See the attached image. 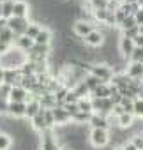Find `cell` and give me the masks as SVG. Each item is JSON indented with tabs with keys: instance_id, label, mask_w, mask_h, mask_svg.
Returning a JSON list of instances; mask_svg holds the SVG:
<instances>
[{
	"instance_id": "cell-26",
	"label": "cell",
	"mask_w": 143,
	"mask_h": 150,
	"mask_svg": "<svg viewBox=\"0 0 143 150\" xmlns=\"http://www.w3.org/2000/svg\"><path fill=\"white\" fill-rule=\"evenodd\" d=\"M14 39H16V35H14V34H13L9 28L0 30V41H2V42H6V44L13 46V44H14Z\"/></svg>"
},
{
	"instance_id": "cell-43",
	"label": "cell",
	"mask_w": 143,
	"mask_h": 150,
	"mask_svg": "<svg viewBox=\"0 0 143 150\" xmlns=\"http://www.w3.org/2000/svg\"><path fill=\"white\" fill-rule=\"evenodd\" d=\"M9 48H13V46H9V44H6V42H2V41H0V55H4Z\"/></svg>"
},
{
	"instance_id": "cell-15",
	"label": "cell",
	"mask_w": 143,
	"mask_h": 150,
	"mask_svg": "<svg viewBox=\"0 0 143 150\" xmlns=\"http://www.w3.org/2000/svg\"><path fill=\"white\" fill-rule=\"evenodd\" d=\"M25 110H27V103H9L7 115L11 118H25Z\"/></svg>"
},
{
	"instance_id": "cell-23",
	"label": "cell",
	"mask_w": 143,
	"mask_h": 150,
	"mask_svg": "<svg viewBox=\"0 0 143 150\" xmlns=\"http://www.w3.org/2000/svg\"><path fill=\"white\" fill-rule=\"evenodd\" d=\"M83 83H85V87L88 88V92H90V96H92V92H94V90H96V88H97V87L101 85V81H99V80H97L96 76H92V74H90V72H88V74H87V76L83 78Z\"/></svg>"
},
{
	"instance_id": "cell-44",
	"label": "cell",
	"mask_w": 143,
	"mask_h": 150,
	"mask_svg": "<svg viewBox=\"0 0 143 150\" xmlns=\"http://www.w3.org/2000/svg\"><path fill=\"white\" fill-rule=\"evenodd\" d=\"M122 148H124V150H136V146H134L131 141H127L125 145H122Z\"/></svg>"
},
{
	"instance_id": "cell-11",
	"label": "cell",
	"mask_w": 143,
	"mask_h": 150,
	"mask_svg": "<svg viewBox=\"0 0 143 150\" xmlns=\"http://www.w3.org/2000/svg\"><path fill=\"white\" fill-rule=\"evenodd\" d=\"M88 125H90L92 129H106V131L111 127L110 118L104 117V115H99V113H92V117H90V120H88Z\"/></svg>"
},
{
	"instance_id": "cell-51",
	"label": "cell",
	"mask_w": 143,
	"mask_h": 150,
	"mask_svg": "<svg viewBox=\"0 0 143 150\" xmlns=\"http://www.w3.org/2000/svg\"><path fill=\"white\" fill-rule=\"evenodd\" d=\"M0 18H2V4H0Z\"/></svg>"
},
{
	"instance_id": "cell-48",
	"label": "cell",
	"mask_w": 143,
	"mask_h": 150,
	"mask_svg": "<svg viewBox=\"0 0 143 150\" xmlns=\"http://www.w3.org/2000/svg\"><path fill=\"white\" fill-rule=\"evenodd\" d=\"M138 99H143V87L139 88V94H138Z\"/></svg>"
},
{
	"instance_id": "cell-7",
	"label": "cell",
	"mask_w": 143,
	"mask_h": 150,
	"mask_svg": "<svg viewBox=\"0 0 143 150\" xmlns=\"http://www.w3.org/2000/svg\"><path fill=\"white\" fill-rule=\"evenodd\" d=\"M94 28H96V23L85 21V20H76L74 25H73V32H74V35L80 37V39H83L85 35H88Z\"/></svg>"
},
{
	"instance_id": "cell-8",
	"label": "cell",
	"mask_w": 143,
	"mask_h": 150,
	"mask_svg": "<svg viewBox=\"0 0 143 150\" xmlns=\"http://www.w3.org/2000/svg\"><path fill=\"white\" fill-rule=\"evenodd\" d=\"M87 46H90V48H101L103 44H104V34H103V30H99V28H94L88 35H85L83 39H81Z\"/></svg>"
},
{
	"instance_id": "cell-18",
	"label": "cell",
	"mask_w": 143,
	"mask_h": 150,
	"mask_svg": "<svg viewBox=\"0 0 143 150\" xmlns=\"http://www.w3.org/2000/svg\"><path fill=\"white\" fill-rule=\"evenodd\" d=\"M134 41L132 39H127V37H120V42H118V51L124 58H129L132 50H134Z\"/></svg>"
},
{
	"instance_id": "cell-46",
	"label": "cell",
	"mask_w": 143,
	"mask_h": 150,
	"mask_svg": "<svg viewBox=\"0 0 143 150\" xmlns=\"http://www.w3.org/2000/svg\"><path fill=\"white\" fill-rule=\"evenodd\" d=\"M138 0H120V4H136Z\"/></svg>"
},
{
	"instance_id": "cell-42",
	"label": "cell",
	"mask_w": 143,
	"mask_h": 150,
	"mask_svg": "<svg viewBox=\"0 0 143 150\" xmlns=\"http://www.w3.org/2000/svg\"><path fill=\"white\" fill-rule=\"evenodd\" d=\"M132 41H134V46H138V48H143V35H141V34H139L138 37H134Z\"/></svg>"
},
{
	"instance_id": "cell-16",
	"label": "cell",
	"mask_w": 143,
	"mask_h": 150,
	"mask_svg": "<svg viewBox=\"0 0 143 150\" xmlns=\"http://www.w3.org/2000/svg\"><path fill=\"white\" fill-rule=\"evenodd\" d=\"M30 127H32V131H35V132H44V131H48V127H46V124H44V110H41L35 117L30 118Z\"/></svg>"
},
{
	"instance_id": "cell-34",
	"label": "cell",
	"mask_w": 143,
	"mask_h": 150,
	"mask_svg": "<svg viewBox=\"0 0 143 150\" xmlns=\"http://www.w3.org/2000/svg\"><path fill=\"white\" fill-rule=\"evenodd\" d=\"M139 35V27H132V28H127V30H122V37H127V39H134Z\"/></svg>"
},
{
	"instance_id": "cell-33",
	"label": "cell",
	"mask_w": 143,
	"mask_h": 150,
	"mask_svg": "<svg viewBox=\"0 0 143 150\" xmlns=\"http://www.w3.org/2000/svg\"><path fill=\"white\" fill-rule=\"evenodd\" d=\"M134 118H143V99H134Z\"/></svg>"
},
{
	"instance_id": "cell-32",
	"label": "cell",
	"mask_w": 143,
	"mask_h": 150,
	"mask_svg": "<svg viewBox=\"0 0 143 150\" xmlns=\"http://www.w3.org/2000/svg\"><path fill=\"white\" fill-rule=\"evenodd\" d=\"M129 62H139V64H143V48H134L132 50V53H131V57H129Z\"/></svg>"
},
{
	"instance_id": "cell-49",
	"label": "cell",
	"mask_w": 143,
	"mask_h": 150,
	"mask_svg": "<svg viewBox=\"0 0 143 150\" xmlns=\"http://www.w3.org/2000/svg\"><path fill=\"white\" fill-rule=\"evenodd\" d=\"M139 34L143 35V25H139Z\"/></svg>"
},
{
	"instance_id": "cell-12",
	"label": "cell",
	"mask_w": 143,
	"mask_h": 150,
	"mask_svg": "<svg viewBox=\"0 0 143 150\" xmlns=\"http://www.w3.org/2000/svg\"><path fill=\"white\" fill-rule=\"evenodd\" d=\"M129 81H131V78L127 76L125 72H115V74H113V78H111V81H110V85L115 87L118 92H122V90L127 88Z\"/></svg>"
},
{
	"instance_id": "cell-25",
	"label": "cell",
	"mask_w": 143,
	"mask_h": 150,
	"mask_svg": "<svg viewBox=\"0 0 143 150\" xmlns=\"http://www.w3.org/2000/svg\"><path fill=\"white\" fill-rule=\"evenodd\" d=\"M41 28H42V27H41V23L30 21V23H28V27H27V32H25V35H27L28 39H32V41H34V39H35V35L41 32Z\"/></svg>"
},
{
	"instance_id": "cell-30",
	"label": "cell",
	"mask_w": 143,
	"mask_h": 150,
	"mask_svg": "<svg viewBox=\"0 0 143 150\" xmlns=\"http://www.w3.org/2000/svg\"><path fill=\"white\" fill-rule=\"evenodd\" d=\"M120 106H122L124 113H129V115H132V113H134V101H132V99L124 97V99H122V103H120Z\"/></svg>"
},
{
	"instance_id": "cell-28",
	"label": "cell",
	"mask_w": 143,
	"mask_h": 150,
	"mask_svg": "<svg viewBox=\"0 0 143 150\" xmlns=\"http://www.w3.org/2000/svg\"><path fill=\"white\" fill-rule=\"evenodd\" d=\"M13 7H14V0H7V2L2 4V18L4 20L13 18Z\"/></svg>"
},
{
	"instance_id": "cell-10",
	"label": "cell",
	"mask_w": 143,
	"mask_h": 150,
	"mask_svg": "<svg viewBox=\"0 0 143 150\" xmlns=\"http://www.w3.org/2000/svg\"><path fill=\"white\" fill-rule=\"evenodd\" d=\"M131 80H141L143 81V64L139 62H129L124 71Z\"/></svg>"
},
{
	"instance_id": "cell-1",
	"label": "cell",
	"mask_w": 143,
	"mask_h": 150,
	"mask_svg": "<svg viewBox=\"0 0 143 150\" xmlns=\"http://www.w3.org/2000/svg\"><path fill=\"white\" fill-rule=\"evenodd\" d=\"M25 62H27V53L16 48H9L4 55H0V67L2 69H20Z\"/></svg>"
},
{
	"instance_id": "cell-3",
	"label": "cell",
	"mask_w": 143,
	"mask_h": 150,
	"mask_svg": "<svg viewBox=\"0 0 143 150\" xmlns=\"http://www.w3.org/2000/svg\"><path fill=\"white\" fill-rule=\"evenodd\" d=\"M88 141L94 148H104L110 145L111 141V136H110V131L106 129H90V134H88Z\"/></svg>"
},
{
	"instance_id": "cell-29",
	"label": "cell",
	"mask_w": 143,
	"mask_h": 150,
	"mask_svg": "<svg viewBox=\"0 0 143 150\" xmlns=\"http://www.w3.org/2000/svg\"><path fill=\"white\" fill-rule=\"evenodd\" d=\"M13 146V136L7 132H0V150H9Z\"/></svg>"
},
{
	"instance_id": "cell-14",
	"label": "cell",
	"mask_w": 143,
	"mask_h": 150,
	"mask_svg": "<svg viewBox=\"0 0 143 150\" xmlns=\"http://www.w3.org/2000/svg\"><path fill=\"white\" fill-rule=\"evenodd\" d=\"M30 14V4L25 0H14V7H13V16L14 18H28Z\"/></svg>"
},
{
	"instance_id": "cell-36",
	"label": "cell",
	"mask_w": 143,
	"mask_h": 150,
	"mask_svg": "<svg viewBox=\"0 0 143 150\" xmlns=\"http://www.w3.org/2000/svg\"><path fill=\"white\" fill-rule=\"evenodd\" d=\"M80 99H78V96L73 92V90H67V94H65V97H64V103L62 104H76Z\"/></svg>"
},
{
	"instance_id": "cell-35",
	"label": "cell",
	"mask_w": 143,
	"mask_h": 150,
	"mask_svg": "<svg viewBox=\"0 0 143 150\" xmlns=\"http://www.w3.org/2000/svg\"><path fill=\"white\" fill-rule=\"evenodd\" d=\"M11 85H6L2 83L0 85V101H9V94H11Z\"/></svg>"
},
{
	"instance_id": "cell-24",
	"label": "cell",
	"mask_w": 143,
	"mask_h": 150,
	"mask_svg": "<svg viewBox=\"0 0 143 150\" xmlns=\"http://www.w3.org/2000/svg\"><path fill=\"white\" fill-rule=\"evenodd\" d=\"M71 90H73L76 96H78V99H83V97H90V92H88V88L85 87V83L83 81H78L73 88H71Z\"/></svg>"
},
{
	"instance_id": "cell-9",
	"label": "cell",
	"mask_w": 143,
	"mask_h": 150,
	"mask_svg": "<svg viewBox=\"0 0 143 150\" xmlns=\"http://www.w3.org/2000/svg\"><path fill=\"white\" fill-rule=\"evenodd\" d=\"M51 113H53V118H55V127H64V125L71 124V117H69V113L65 111V108L62 104H57L51 110Z\"/></svg>"
},
{
	"instance_id": "cell-50",
	"label": "cell",
	"mask_w": 143,
	"mask_h": 150,
	"mask_svg": "<svg viewBox=\"0 0 143 150\" xmlns=\"http://www.w3.org/2000/svg\"><path fill=\"white\" fill-rule=\"evenodd\" d=\"M113 150H124V148H122V146H115Z\"/></svg>"
},
{
	"instance_id": "cell-19",
	"label": "cell",
	"mask_w": 143,
	"mask_h": 150,
	"mask_svg": "<svg viewBox=\"0 0 143 150\" xmlns=\"http://www.w3.org/2000/svg\"><path fill=\"white\" fill-rule=\"evenodd\" d=\"M32 46H34V41L28 39L27 35H18V37L14 39V48L20 50V51H23V53H27Z\"/></svg>"
},
{
	"instance_id": "cell-45",
	"label": "cell",
	"mask_w": 143,
	"mask_h": 150,
	"mask_svg": "<svg viewBox=\"0 0 143 150\" xmlns=\"http://www.w3.org/2000/svg\"><path fill=\"white\" fill-rule=\"evenodd\" d=\"M4 28H7V20L0 18V30H4Z\"/></svg>"
},
{
	"instance_id": "cell-13",
	"label": "cell",
	"mask_w": 143,
	"mask_h": 150,
	"mask_svg": "<svg viewBox=\"0 0 143 150\" xmlns=\"http://www.w3.org/2000/svg\"><path fill=\"white\" fill-rule=\"evenodd\" d=\"M21 72H20V69H4V83L6 85H11V87H14V85H20L21 83Z\"/></svg>"
},
{
	"instance_id": "cell-38",
	"label": "cell",
	"mask_w": 143,
	"mask_h": 150,
	"mask_svg": "<svg viewBox=\"0 0 143 150\" xmlns=\"http://www.w3.org/2000/svg\"><path fill=\"white\" fill-rule=\"evenodd\" d=\"M131 143L136 146V150H143V134H134V136H131Z\"/></svg>"
},
{
	"instance_id": "cell-21",
	"label": "cell",
	"mask_w": 143,
	"mask_h": 150,
	"mask_svg": "<svg viewBox=\"0 0 143 150\" xmlns=\"http://www.w3.org/2000/svg\"><path fill=\"white\" fill-rule=\"evenodd\" d=\"M42 108H41V103L37 101V99H30L28 103H27V110H25V118H32V117H35L39 111H41Z\"/></svg>"
},
{
	"instance_id": "cell-53",
	"label": "cell",
	"mask_w": 143,
	"mask_h": 150,
	"mask_svg": "<svg viewBox=\"0 0 143 150\" xmlns=\"http://www.w3.org/2000/svg\"><path fill=\"white\" fill-rule=\"evenodd\" d=\"M138 2H139V0H138Z\"/></svg>"
},
{
	"instance_id": "cell-52",
	"label": "cell",
	"mask_w": 143,
	"mask_h": 150,
	"mask_svg": "<svg viewBox=\"0 0 143 150\" xmlns=\"http://www.w3.org/2000/svg\"><path fill=\"white\" fill-rule=\"evenodd\" d=\"M4 2H7V0H0V4H4Z\"/></svg>"
},
{
	"instance_id": "cell-22",
	"label": "cell",
	"mask_w": 143,
	"mask_h": 150,
	"mask_svg": "<svg viewBox=\"0 0 143 150\" xmlns=\"http://www.w3.org/2000/svg\"><path fill=\"white\" fill-rule=\"evenodd\" d=\"M132 124H134V115L122 113L120 117H117V127H120V129H131Z\"/></svg>"
},
{
	"instance_id": "cell-31",
	"label": "cell",
	"mask_w": 143,
	"mask_h": 150,
	"mask_svg": "<svg viewBox=\"0 0 143 150\" xmlns=\"http://www.w3.org/2000/svg\"><path fill=\"white\" fill-rule=\"evenodd\" d=\"M108 2H110V0H88V4H90V11L108 9Z\"/></svg>"
},
{
	"instance_id": "cell-2",
	"label": "cell",
	"mask_w": 143,
	"mask_h": 150,
	"mask_svg": "<svg viewBox=\"0 0 143 150\" xmlns=\"http://www.w3.org/2000/svg\"><path fill=\"white\" fill-rule=\"evenodd\" d=\"M88 72L92 74V76H96L101 83H110L111 78H113V74H115L113 67L108 65V64H104V62H96V64H92L90 69H88Z\"/></svg>"
},
{
	"instance_id": "cell-6",
	"label": "cell",
	"mask_w": 143,
	"mask_h": 150,
	"mask_svg": "<svg viewBox=\"0 0 143 150\" xmlns=\"http://www.w3.org/2000/svg\"><path fill=\"white\" fill-rule=\"evenodd\" d=\"M32 99L30 92L27 88H23L21 85H14L11 88V94H9V103H28Z\"/></svg>"
},
{
	"instance_id": "cell-4",
	"label": "cell",
	"mask_w": 143,
	"mask_h": 150,
	"mask_svg": "<svg viewBox=\"0 0 143 150\" xmlns=\"http://www.w3.org/2000/svg\"><path fill=\"white\" fill-rule=\"evenodd\" d=\"M39 150H62V145L58 143L53 129H48L44 132H41V145Z\"/></svg>"
},
{
	"instance_id": "cell-5",
	"label": "cell",
	"mask_w": 143,
	"mask_h": 150,
	"mask_svg": "<svg viewBox=\"0 0 143 150\" xmlns=\"http://www.w3.org/2000/svg\"><path fill=\"white\" fill-rule=\"evenodd\" d=\"M28 23H30L28 18H14V16H13V18L7 20V28L18 37V35H25Z\"/></svg>"
},
{
	"instance_id": "cell-20",
	"label": "cell",
	"mask_w": 143,
	"mask_h": 150,
	"mask_svg": "<svg viewBox=\"0 0 143 150\" xmlns=\"http://www.w3.org/2000/svg\"><path fill=\"white\" fill-rule=\"evenodd\" d=\"M113 92V87L110 83H101L94 92H92V97H99V99H108Z\"/></svg>"
},
{
	"instance_id": "cell-17",
	"label": "cell",
	"mask_w": 143,
	"mask_h": 150,
	"mask_svg": "<svg viewBox=\"0 0 143 150\" xmlns=\"http://www.w3.org/2000/svg\"><path fill=\"white\" fill-rule=\"evenodd\" d=\"M51 39H53V32L50 28H41V32L35 35L34 44H41V46H51Z\"/></svg>"
},
{
	"instance_id": "cell-40",
	"label": "cell",
	"mask_w": 143,
	"mask_h": 150,
	"mask_svg": "<svg viewBox=\"0 0 143 150\" xmlns=\"http://www.w3.org/2000/svg\"><path fill=\"white\" fill-rule=\"evenodd\" d=\"M132 16H134V20H136V25H138V27H139V25H143V7H139Z\"/></svg>"
},
{
	"instance_id": "cell-27",
	"label": "cell",
	"mask_w": 143,
	"mask_h": 150,
	"mask_svg": "<svg viewBox=\"0 0 143 150\" xmlns=\"http://www.w3.org/2000/svg\"><path fill=\"white\" fill-rule=\"evenodd\" d=\"M78 110L83 113H90L92 115V99L90 97H83L78 101Z\"/></svg>"
},
{
	"instance_id": "cell-41",
	"label": "cell",
	"mask_w": 143,
	"mask_h": 150,
	"mask_svg": "<svg viewBox=\"0 0 143 150\" xmlns=\"http://www.w3.org/2000/svg\"><path fill=\"white\" fill-rule=\"evenodd\" d=\"M122 113H124V110H122V106H120V104H117V106H113V111H111V115H113L115 118H117V117H120Z\"/></svg>"
},
{
	"instance_id": "cell-37",
	"label": "cell",
	"mask_w": 143,
	"mask_h": 150,
	"mask_svg": "<svg viewBox=\"0 0 143 150\" xmlns=\"http://www.w3.org/2000/svg\"><path fill=\"white\" fill-rule=\"evenodd\" d=\"M132 27H136V20H134V16H127L118 28L120 30H127V28H132Z\"/></svg>"
},
{
	"instance_id": "cell-39",
	"label": "cell",
	"mask_w": 143,
	"mask_h": 150,
	"mask_svg": "<svg viewBox=\"0 0 143 150\" xmlns=\"http://www.w3.org/2000/svg\"><path fill=\"white\" fill-rule=\"evenodd\" d=\"M64 108H65V111L69 113V117H73V115H76L80 110H78V103L76 104H62Z\"/></svg>"
},
{
	"instance_id": "cell-47",
	"label": "cell",
	"mask_w": 143,
	"mask_h": 150,
	"mask_svg": "<svg viewBox=\"0 0 143 150\" xmlns=\"http://www.w3.org/2000/svg\"><path fill=\"white\" fill-rule=\"evenodd\" d=\"M2 83H4V69L0 67V85H2Z\"/></svg>"
}]
</instances>
